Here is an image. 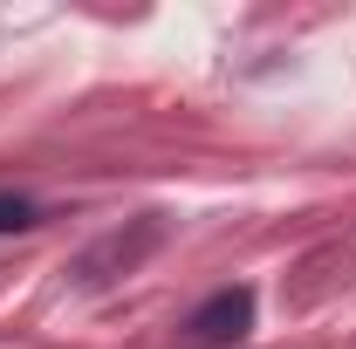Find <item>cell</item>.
I'll list each match as a JSON object with an SVG mask.
<instances>
[{"mask_svg":"<svg viewBox=\"0 0 356 349\" xmlns=\"http://www.w3.org/2000/svg\"><path fill=\"white\" fill-rule=\"evenodd\" d=\"M185 336L199 349H233L254 336V288H213L206 302L185 315Z\"/></svg>","mask_w":356,"mask_h":349,"instance_id":"obj_1","label":"cell"},{"mask_svg":"<svg viewBox=\"0 0 356 349\" xmlns=\"http://www.w3.org/2000/svg\"><path fill=\"white\" fill-rule=\"evenodd\" d=\"M28 226H42L35 199H21V192H0V233H28Z\"/></svg>","mask_w":356,"mask_h":349,"instance_id":"obj_2","label":"cell"}]
</instances>
